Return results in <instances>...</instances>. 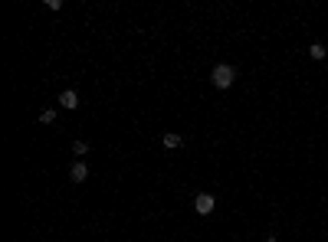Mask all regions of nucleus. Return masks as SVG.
I'll return each mask as SVG.
<instances>
[{
	"label": "nucleus",
	"mask_w": 328,
	"mask_h": 242,
	"mask_svg": "<svg viewBox=\"0 0 328 242\" xmlns=\"http://www.w3.org/2000/svg\"><path fill=\"white\" fill-rule=\"evenodd\" d=\"M210 82H213V88H230L236 82V69H233V66H227V63H220L217 69L210 72Z\"/></svg>",
	"instance_id": "f257e3e1"
},
{
	"label": "nucleus",
	"mask_w": 328,
	"mask_h": 242,
	"mask_svg": "<svg viewBox=\"0 0 328 242\" xmlns=\"http://www.w3.org/2000/svg\"><path fill=\"white\" fill-rule=\"evenodd\" d=\"M213 206H217V200H213L210 193H197L194 196V213H200V216H210Z\"/></svg>",
	"instance_id": "f03ea898"
},
{
	"label": "nucleus",
	"mask_w": 328,
	"mask_h": 242,
	"mask_svg": "<svg viewBox=\"0 0 328 242\" xmlns=\"http://www.w3.org/2000/svg\"><path fill=\"white\" fill-rule=\"evenodd\" d=\"M69 180H72V183H82V180H89V167L82 164V161H76V164L69 167Z\"/></svg>",
	"instance_id": "7ed1b4c3"
},
{
	"label": "nucleus",
	"mask_w": 328,
	"mask_h": 242,
	"mask_svg": "<svg viewBox=\"0 0 328 242\" xmlns=\"http://www.w3.org/2000/svg\"><path fill=\"white\" fill-rule=\"evenodd\" d=\"M59 105H63V108H69V111H76V108H79V95L72 92V88H66V92H59Z\"/></svg>",
	"instance_id": "20e7f679"
},
{
	"label": "nucleus",
	"mask_w": 328,
	"mask_h": 242,
	"mask_svg": "<svg viewBox=\"0 0 328 242\" xmlns=\"http://www.w3.org/2000/svg\"><path fill=\"white\" fill-rule=\"evenodd\" d=\"M180 144H184V138H180V134H177V131H167V134H164V148H171V151H177V148H180Z\"/></svg>",
	"instance_id": "39448f33"
},
{
	"label": "nucleus",
	"mask_w": 328,
	"mask_h": 242,
	"mask_svg": "<svg viewBox=\"0 0 328 242\" xmlns=\"http://www.w3.org/2000/svg\"><path fill=\"white\" fill-rule=\"evenodd\" d=\"M309 56H312L315 63H322V59H325V56H328V49L322 46V43H312V46H309Z\"/></svg>",
	"instance_id": "423d86ee"
},
{
	"label": "nucleus",
	"mask_w": 328,
	"mask_h": 242,
	"mask_svg": "<svg viewBox=\"0 0 328 242\" xmlns=\"http://www.w3.org/2000/svg\"><path fill=\"white\" fill-rule=\"evenodd\" d=\"M39 121H43V125H53V121H56V108H43V111H39Z\"/></svg>",
	"instance_id": "0eeeda50"
},
{
	"label": "nucleus",
	"mask_w": 328,
	"mask_h": 242,
	"mask_svg": "<svg viewBox=\"0 0 328 242\" xmlns=\"http://www.w3.org/2000/svg\"><path fill=\"white\" fill-rule=\"evenodd\" d=\"M72 154H76V157L89 154V144H86V141H72Z\"/></svg>",
	"instance_id": "6e6552de"
},
{
	"label": "nucleus",
	"mask_w": 328,
	"mask_h": 242,
	"mask_svg": "<svg viewBox=\"0 0 328 242\" xmlns=\"http://www.w3.org/2000/svg\"><path fill=\"white\" fill-rule=\"evenodd\" d=\"M46 10H63V0H46Z\"/></svg>",
	"instance_id": "1a4fd4ad"
},
{
	"label": "nucleus",
	"mask_w": 328,
	"mask_h": 242,
	"mask_svg": "<svg viewBox=\"0 0 328 242\" xmlns=\"http://www.w3.org/2000/svg\"><path fill=\"white\" fill-rule=\"evenodd\" d=\"M266 242H276V239H266Z\"/></svg>",
	"instance_id": "9d476101"
}]
</instances>
